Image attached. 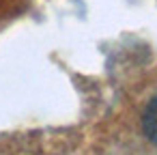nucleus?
<instances>
[{"mask_svg": "<svg viewBox=\"0 0 157 155\" xmlns=\"http://www.w3.org/2000/svg\"><path fill=\"white\" fill-rule=\"evenodd\" d=\"M142 129H144V136L157 144V97L148 101L144 114H142Z\"/></svg>", "mask_w": 157, "mask_h": 155, "instance_id": "nucleus-1", "label": "nucleus"}]
</instances>
